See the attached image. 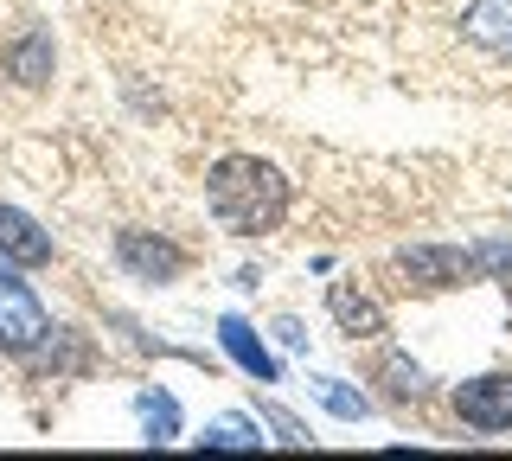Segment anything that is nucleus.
Wrapping results in <instances>:
<instances>
[{
  "instance_id": "1",
  "label": "nucleus",
  "mask_w": 512,
  "mask_h": 461,
  "mask_svg": "<svg viewBox=\"0 0 512 461\" xmlns=\"http://www.w3.org/2000/svg\"><path fill=\"white\" fill-rule=\"evenodd\" d=\"M288 180L282 167L256 161V154H224V161L205 173V205L231 237H263L288 218Z\"/></svg>"
},
{
  "instance_id": "16",
  "label": "nucleus",
  "mask_w": 512,
  "mask_h": 461,
  "mask_svg": "<svg viewBox=\"0 0 512 461\" xmlns=\"http://www.w3.org/2000/svg\"><path fill=\"white\" fill-rule=\"evenodd\" d=\"M474 263H480V276H506L512 282V237H487V244H474Z\"/></svg>"
},
{
  "instance_id": "5",
  "label": "nucleus",
  "mask_w": 512,
  "mask_h": 461,
  "mask_svg": "<svg viewBox=\"0 0 512 461\" xmlns=\"http://www.w3.org/2000/svg\"><path fill=\"white\" fill-rule=\"evenodd\" d=\"M116 263L141 282H173L186 276V250L173 237H154V231H116Z\"/></svg>"
},
{
  "instance_id": "6",
  "label": "nucleus",
  "mask_w": 512,
  "mask_h": 461,
  "mask_svg": "<svg viewBox=\"0 0 512 461\" xmlns=\"http://www.w3.org/2000/svg\"><path fill=\"white\" fill-rule=\"evenodd\" d=\"M0 257L20 269L52 263V231H39V218H26L20 205H0Z\"/></svg>"
},
{
  "instance_id": "14",
  "label": "nucleus",
  "mask_w": 512,
  "mask_h": 461,
  "mask_svg": "<svg viewBox=\"0 0 512 461\" xmlns=\"http://www.w3.org/2000/svg\"><path fill=\"white\" fill-rule=\"evenodd\" d=\"M384 378H391V397L397 404H410V397H423V372H416V365L404 359V353H384V365H378Z\"/></svg>"
},
{
  "instance_id": "12",
  "label": "nucleus",
  "mask_w": 512,
  "mask_h": 461,
  "mask_svg": "<svg viewBox=\"0 0 512 461\" xmlns=\"http://www.w3.org/2000/svg\"><path fill=\"white\" fill-rule=\"evenodd\" d=\"M135 410H141V423H148V442H154V449L180 436V404H173L167 391H141V397H135Z\"/></svg>"
},
{
  "instance_id": "9",
  "label": "nucleus",
  "mask_w": 512,
  "mask_h": 461,
  "mask_svg": "<svg viewBox=\"0 0 512 461\" xmlns=\"http://www.w3.org/2000/svg\"><path fill=\"white\" fill-rule=\"evenodd\" d=\"M468 39L474 45H493V52H512V0H474L468 7Z\"/></svg>"
},
{
  "instance_id": "2",
  "label": "nucleus",
  "mask_w": 512,
  "mask_h": 461,
  "mask_svg": "<svg viewBox=\"0 0 512 461\" xmlns=\"http://www.w3.org/2000/svg\"><path fill=\"white\" fill-rule=\"evenodd\" d=\"M397 269H404L410 289L436 295V289H468V282H480V263L474 250H455V244H410L404 257H397Z\"/></svg>"
},
{
  "instance_id": "13",
  "label": "nucleus",
  "mask_w": 512,
  "mask_h": 461,
  "mask_svg": "<svg viewBox=\"0 0 512 461\" xmlns=\"http://www.w3.org/2000/svg\"><path fill=\"white\" fill-rule=\"evenodd\" d=\"M13 77H20V84H45V77H52V39L32 33L26 45H13Z\"/></svg>"
},
{
  "instance_id": "15",
  "label": "nucleus",
  "mask_w": 512,
  "mask_h": 461,
  "mask_svg": "<svg viewBox=\"0 0 512 461\" xmlns=\"http://www.w3.org/2000/svg\"><path fill=\"white\" fill-rule=\"evenodd\" d=\"M256 417H263L269 429H276V436L288 442V449H308V442H314V436H308V423H301V417H288L282 404H263V410H256Z\"/></svg>"
},
{
  "instance_id": "7",
  "label": "nucleus",
  "mask_w": 512,
  "mask_h": 461,
  "mask_svg": "<svg viewBox=\"0 0 512 461\" xmlns=\"http://www.w3.org/2000/svg\"><path fill=\"white\" fill-rule=\"evenodd\" d=\"M327 314H333L340 333H352V340H378L384 333V308L359 289V282H327Z\"/></svg>"
},
{
  "instance_id": "11",
  "label": "nucleus",
  "mask_w": 512,
  "mask_h": 461,
  "mask_svg": "<svg viewBox=\"0 0 512 461\" xmlns=\"http://www.w3.org/2000/svg\"><path fill=\"white\" fill-rule=\"evenodd\" d=\"M199 449H263V429H256V417H212Z\"/></svg>"
},
{
  "instance_id": "4",
  "label": "nucleus",
  "mask_w": 512,
  "mask_h": 461,
  "mask_svg": "<svg viewBox=\"0 0 512 461\" xmlns=\"http://www.w3.org/2000/svg\"><path fill=\"white\" fill-rule=\"evenodd\" d=\"M455 417L468 429H512V372H480L455 385Z\"/></svg>"
},
{
  "instance_id": "8",
  "label": "nucleus",
  "mask_w": 512,
  "mask_h": 461,
  "mask_svg": "<svg viewBox=\"0 0 512 461\" xmlns=\"http://www.w3.org/2000/svg\"><path fill=\"white\" fill-rule=\"evenodd\" d=\"M218 346H224V353H231L237 365H244L250 378H263V385H276V378H282V365L269 359L263 333H256L250 321H237V314H224V321H218Z\"/></svg>"
},
{
  "instance_id": "18",
  "label": "nucleus",
  "mask_w": 512,
  "mask_h": 461,
  "mask_svg": "<svg viewBox=\"0 0 512 461\" xmlns=\"http://www.w3.org/2000/svg\"><path fill=\"white\" fill-rule=\"evenodd\" d=\"M506 301H512V282H506Z\"/></svg>"
},
{
  "instance_id": "17",
  "label": "nucleus",
  "mask_w": 512,
  "mask_h": 461,
  "mask_svg": "<svg viewBox=\"0 0 512 461\" xmlns=\"http://www.w3.org/2000/svg\"><path fill=\"white\" fill-rule=\"evenodd\" d=\"M276 340H282V346H308V333H301L295 321H276Z\"/></svg>"
},
{
  "instance_id": "10",
  "label": "nucleus",
  "mask_w": 512,
  "mask_h": 461,
  "mask_svg": "<svg viewBox=\"0 0 512 461\" xmlns=\"http://www.w3.org/2000/svg\"><path fill=\"white\" fill-rule=\"evenodd\" d=\"M308 391L320 397V404L333 410V417H346V423H359V417H372V397L365 391H352L346 378H308Z\"/></svg>"
},
{
  "instance_id": "3",
  "label": "nucleus",
  "mask_w": 512,
  "mask_h": 461,
  "mask_svg": "<svg viewBox=\"0 0 512 461\" xmlns=\"http://www.w3.org/2000/svg\"><path fill=\"white\" fill-rule=\"evenodd\" d=\"M45 333H52V321H45L39 295L0 269V353H39Z\"/></svg>"
}]
</instances>
